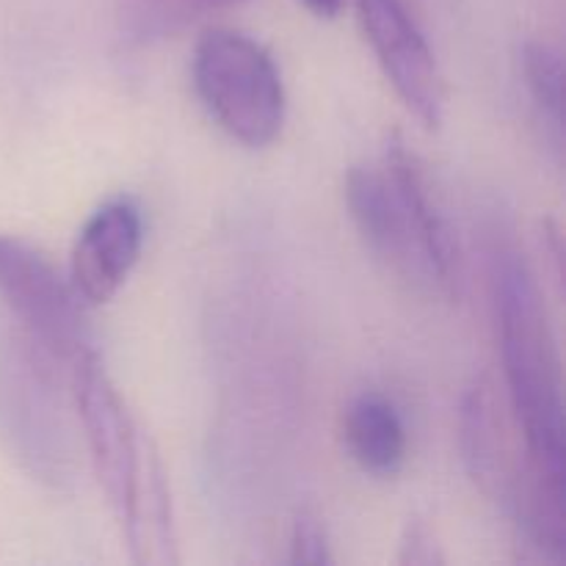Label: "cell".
Masks as SVG:
<instances>
[{"mask_svg":"<svg viewBox=\"0 0 566 566\" xmlns=\"http://www.w3.org/2000/svg\"><path fill=\"white\" fill-rule=\"evenodd\" d=\"M495 318L509 407L523 434L525 457L539 484L566 497L562 359L534 274L517 254L497 258Z\"/></svg>","mask_w":566,"mask_h":566,"instance_id":"obj_1","label":"cell"},{"mask_svg":"<svg viewBox=\"0 0 566 566\" xmlns=\"http://www.w3.org/2000/svg\"><path fill=\"white\" fill-rule=\"evenodd\" d=\"M464 464L479 490L512 514L525 539L553 562L566 558V497L539 484L528 457L509 440L506 418L490 376H475L459 420Z\"/></svg>","mask_w":566,"mask_h":566,"instance_id":"obj_2","label":"cell"},{"mask_svg":"<svg viewBox=\"0 0 566 566\" xmlns=\"http://www.w3.org/2000/svg\"><path fill=\"white\" fill-rule=\"evenodd\" d=\"M193 88L210 119L249 149H263L285 125V83L274 55L232 28H210L193 48Z\"/></svg>","mask_w":566,"mask_h":566,"instance_id":"obj_3","label":"cell"},{"mask_svg":"<svg viewBox=\"0 0 566 566\" xmlns=\"http://www.w3.org/2000/svg\"><path fill=\"white\" fill-rule=\"evenodd\" d=\"M72 390L86 431L83 437H86L94 475L108 497L111 512L122 523L130 509L149 440H144L142 431L136 429L127 403L122 401L94 348L72 359Z\"/></svg>","mask_w":566,"mask_h":566,"instance_id":"obj_4","label":"cell"},{"mask_svg":"<svg viewBox=\"0 0 566 566\" xmlns=\"http://www.w3.org/2000/svg\"><path fill=\"white\" fill-rule=\"evenodd\" d=\"M0 298L28 329V335L59 359H77L88 352L81 298L70 280L28 243L0 235Z\"/></svg>","mask_w":566,"mask_h":566,"instance_id":"obj_5","label":"cell"},{"mask_svg":"<svg viewBox=\"0 0 566 566\" xmlns=\"http://www.w3.org/2000/svg\"><path fill=\"white\" fill-rule=\"evenodd\" d=\"M359 22L376 61L401 103L429 130L442 125L446 83L423 31L401 0H357Z\"/></svg>","mask_w":566,"mask_h":566,"instance_id":"obj_6","label":"cell"},{"mask_svg":"<svg viewBox=\"0 0 566 566\" xmlns=\"http://www.w3.org/2000/svg\"><path fill=\"white\" fill-rule=\"evenodd\" d=\"M346 205L359 235L396 274L446 293L429 249L387 169L352 166L346 175Z\"/></svg>","mask_w":566,"mask_h":566,"instance_id":"obj_7","label":"cell"},{"mask_svg":"<svg viewBox=\"0 0 566 566\" xmlns=\"http://www.w3.org/2000/svg\"><path fill=\"white\" fill-rule=\"evenodd\" d=\"M144 247L142 210L130 199H111L99 205L72 247L70 285L88 307L108 304L130 271L136 269Z\"/></svg>","mask_w":566,"mask_h":566,"instance_id":"obj_8","label":"cell"},{"mask_svg":"<svg viewBox=\"0 0 566 566\" xmlns=\"http://www.w3.org/2000/svg\"><path fill=\"white\" fill-rule=\"evenodd\" d=\"M385 169L396 182L398 193H401L403 205H407L409 216H412L415 227H418L420 238L429 249V258L442 282V291H446V296H453L459 287V276H462L457 235H453L446 210L437 202L426 166L420 164L418 155L407 147V142L398 133L387 138Z\"/></svg>","mask_w":566,"mask_h":566,"instance_id":"obj_9","label":"cell"},{"mask_svg":"<svg viewBox=\"0 0 566 566\" xmlns=\"http://www.w3.org/2000/svg\"><path fill=\"white\" fill-rule=\"evenodd\" d=\"M343 437L354 462L370 475L390 479L407 459V429L392 407L379 392H363L348 403L343 415Z\"/></svg>","mask_w":566,"mask_h":566,"instance_id":"obj_10","label":"cell"},{"mask_svg":"<svg viewBox=\"0 0 566 566\" xmlns=\"http://www.w3.org/2000/svg\"><path fill=\"white\" fill-rule=\"evenodd\" d=\"M122 528L136 564H171L175 562V528H171V497L166 486L164 464L153 446L144 453L136 492L127 509Z\"/></svg>","mask_w":566,"mask_h":566,"instance_id":"obj_11","label":"cell"},{"mask_svg":"<svg viewBox=\"0 0 566 566\" xmlns=\"http://www.w3.org/2000/svg\"><path fill=\"white\" fill-rule=\"evenodd\" d=\"M523 77L542 122L551 127L556 147L564 144V59L547 42H525Z\"/></svg>","mask_w":566,"mask_h":566,"instance_id":"obj_12","label":"cell"},{"mask_svg":"<svg viewBox=\"0 0 566 566\" xmlns=\"http://www.w3.org/2000/svg\"><path fill=\"white\" fill-rule=\"evenodd\" d=\"M291 562L293 564H329V536H326L324 523L318 514L302 512L293 523L291 534Z\"/></svg>","mask_w":566,"mask_h":566,"instance_id":"obj_13","label":"cell"},{"mask_svg":"<svg viewBox=\"0 0 566 566\" xmlns=\"http://www.w3.org/2000/svg\"><path fill=\"white\" fill-rule=\"evenodd\" d=\"M440 545H437L434 534L426 523L420 520H409L407 534H403L401 542V564H420V566H431V564H442Z\"/></svg>","mask_w":566,"mask_h":566,"instance_id":"obj_14","label":"cell"},{"mask_svg":"<svg viewBox=\"0 0 566 566\" xmlns=\"http://www.w3.org/2000/svg\"><path fill=\"white\" fill-rule=\"evenodd\" d=\"M343 3H346V0H302L304 9L313 11V14L321 17V20H332V17L340 14Z\"/></svg>","mask_w":566,"mask_h":566,"instance_id":"obj_15","label":"cell"},{"mask_svg":"<svg viewBox=\"0 0 566 566\" xmlns=\"http://www.w3.org/2000/svg\"><path fill=\"white\" fill-rule=\"evenodd\" d=\"M188 3H197V6H232V3H238V0H188Z\"/></svg>","mask_w":566,"mask_h":566,"instance_id":"obj_16","label":"cell"}]
</instances>
